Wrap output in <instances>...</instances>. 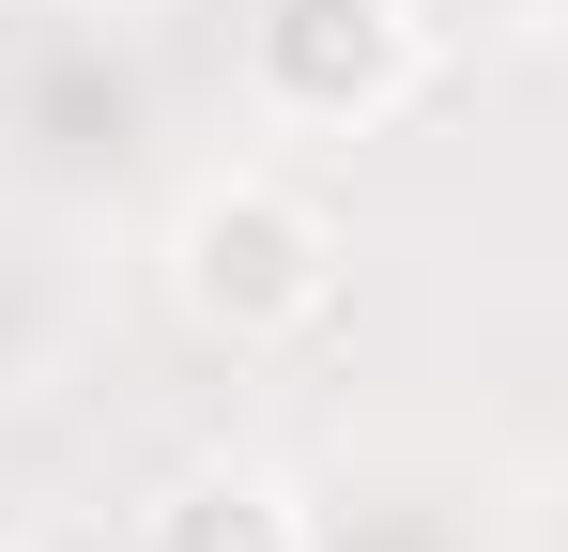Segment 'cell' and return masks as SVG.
<instances>
[{"instance_id":"obj_1","label":"cell","mask_w":568,"mask_h":552,"mask_svg":"<svg viewBox=\"0 0 568 552\" xmlns=\"http://www.w3.org/2000/svg\"><path fill=\"white\" fill-rule=\"evenodd\" d=\"M170 307H185L200 338H231V354L307 338L338 307V215L307 184H277V170H215L170 215Z\"/></svg>"},{"instance_id":"obj_2","label":"cell","mask_w":568,"mask_h":552,"mask_svg":"<svg viewBox=\"0 0 568 552\" xmlns=\"http://www.w3.org/2000/svg\"><path fill=\"white\" fill-rule=\"evenodd\" d=\"M430 78V16L415 0H262L246 16V92L307 139H369L384 108Z\"/></svg>"},{"instance_id":"obj_3","label":"cell","mask_w":568,"mask_h":552,"mask_svg":"<svg viewBox=\"0 0 568 552\" xmlns=\"http://www.w3.org/2000/svg\"><path fill=\"white\" fill-rule=\"evenodd\" d=\"M154 552H307V507L262 460H185L154 491Z\"/></svg>"}]
</instances>
